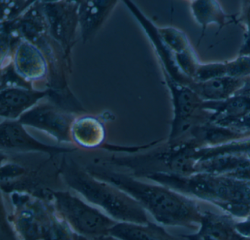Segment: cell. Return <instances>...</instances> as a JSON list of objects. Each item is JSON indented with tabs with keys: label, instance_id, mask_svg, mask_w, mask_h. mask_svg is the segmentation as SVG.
<instances>
[{
	"label": "cell",
	"instance_id": "17",
	"mask_svg": "<svg viewBox=\"0 0 250 240\" xmlns=\"http://www.w3.org/2000/svg\"><path fill=\"white\" fill-rule=\"evenodd\" d=\"M190 10L196 22L206 30L210 24L219 29L230 22H235V17L225 14L217 1H190Z\"/></svg>",
	"mask_w": 250,
	"mask_h": 240
},
{
	"label": "cell",
	"instance_id": "10",
	"mask_svg": "<svg viewBox=\"0 0 250 240\" xmlns=\"http://www.w3.org/2000/svg\"><path fill=\"white\" fill-rule=\"evenodd\" d=\"M13 65L17 74L33 86L46 80L49 75V64L43 52L24 39H21L14 49Z\"/></svg>",
	"mask_w": 250,
	"mask_h": 240
},
{
	"label": "cell",
	"instance_id": "2",
	"mask_svg": "<svg viewBox=\"0 0 250 240\" xmlns=\"http://www.w3.org/2000/svg\"><path fill=\"white\" fill-rule=\"evenodd\" d=\"M143 179L211 203L238 220L250 218V182L206 173L189 175L154 174Z\"/></svg>",
	"mask_w": 250,
	"mask_h": 240
},
{
	"label": "cell",
	"instance_id": "23",
	"mask_svg": "<svg viewBox=\"0 0 250 240\" xmlns=\"http://www.w3.org/2000/svg\"><path fill=\"white\" fill-rule=\"evenodd\" d=\"M1 240H19L18 237L8 219L6 209L2 202L1 209Z\"/></svg>",
	"mask_w": 250,
	"mask_h": 240
},
{
	"label": "cell",
	"instance_id": "22",
	"mask_svg": "<svg viewBox=\"0 0 250 240\" xmlns=\"http://www.w3.org/2000/svg\"><path fill=\"white\" fill-rule=\"evenodd\" d=\"M215 124L230 129L244 135L250 136V112L241 118Z\"/></svg>",
	"mask_w": 250,
	"mask_h": 240
},
{
	"label": "cell",
	"instance_id": "26",
	"mask_svg": "<svg viewBox=\"0 0 250 240\" xmlns=\"http://www.w3.org/2000/svg\"><path fill=\"white\" fill-rule=\"evenodd\" d=\"M231 240H250V237H244V236L240 235L238 232L234 234Z\"/></svg>",
	"mask_w": 250,
	"mask_h": 240
},
{
	"label": "cell",
	"instance_id": "6",
	"mask_svg": "<svg viewBox=\"0 0 250 240\" xmlns=\"http://www.w3.org/2000/svg\"><path fill=\"white\" fill-rule=\"evenodd\" d=\"M173 105V118L167 143L182 142L196 126L210 121L211 114L202 109L203 101L188 86L166 77Z\"/></svg>",
	"mask_w": 250,
	"mask_h": 240
},
{
	"label": "cell",
	"instance_id": "11",
	"mask_svg": "<svg viewBox=\"0 0 250 240\" xmlns=\"http://www.w3.org/2000/svg\"><path fill=\"white\" fill-rule=\"evenodd\" d=\"M51 90L33 87H8L1 88L0 115L3 120H19L43 99L49 97Z\"/></svg>",
	"mask_w": 250,
	"mask_h": 240
},
{
	"label": "cell",
	"instance_id": "4",
	"mask_svg": "<svg viewBox=\"0 0 250 240\" xmlns=\"http://www.w3.org/2000/svg\"><path fill=\"white\" fill-rule=\"evenodd\" d=\"M59 175L72 191L119 222L147 223V212L128 193L87 172L72 159L64 155Z\"/></svg>",
	"mask_w": 250,
	"mask_h": 240
},
{
	"label": "cell",
	"instance_id": "5",
	"mask_svg": "<svg viewBox=\"0 0 250 240\" xmlns=\"http://www.w3.org/2000/svg\"><path fill=\"white\" fill-rule=\"evenodd\" d=\"M49 193L60 216L79 237L96 240L110 235L118 222L72 190L49 189Z\"/></svg>",
	"mask_w": 250,
	"mask_h": 240
},
{
	"label": "cell",
	"instance_id": "18",
	"mask_svg": "<svg viewBox=\"0 0 250 240\" xmlns=\"http://www.w3.org/2000/svg\"><path fill=\"white\" fill-rule=\"evenodd\" d=\"M157 29L161 39L174 53H181L192 48L185 33L178 29L173 27Z\"/></svg>",
	"mask_w": 250,
	"mask_h": 240
},
{
	"label": "cell",
	"instance_id": "16",
	"mask_svg": "<svg viewBox=\"0 0 250 240\" xmlns=\"http://www.w3.org/2000/svg\"><path fill=\"white\" fill-rule=\"evenodd\" d=\"M202 109L211 114L209 122L219 124L244 116L250 112V96L234 95L221 102H203Z\"/></svg>",
	"mask_w": 250,
	"mask_h": 240
},
{
	"label": "cell",
	"instance_id": "3",
	"mask_svg": "<svg viewBox=\"0 0 250 240\" xmlns=\"http://www.w3.org/2000/svg\"><path fill=\"white\" fill-rule=\"evenodd\" d=\"M2 197L19 240H87L74 234L60 216L49 191L46 196L15 191Z\"/></svg>",
	"mask_w": 250,
	"mask_h": 240
},
{
	"label": "cell",
	"instance_id": "12",
	"mask_svg": "<svg viewBox=\"0 0 250 240\" xmlns=\"http://www.w3.org/2000/svg\"><path fill=\"white\" fill-rule=\"evenodd\" d=\"M106 137L104 124L94 115H78L71 126V141L77 147L88 150L103 149Z\"/></svg>",
	"mask_w": 250,
	"mask_h": 240
},
{
	"label": "cell",
	"instance_id": "27",
	"mask_svg": "<svg viewBox=\"0 0 250 240\" xmlns=\"http://www.w3.org/2000/svg\"><path fill=\"white\" fill-rule=\"evenodd\" d=\"M96 240H121L119 239L115 238V237H112V236L109 235L106 236V237H102V238L97 239Z\"/></svg>",
	"mask_w": 250,
	"mask_h": 240
},
{
	"label": "cell",
	"instance_id": "19",
	"mask_svg": "<svg viewBox=\"0 0 250 240\" xmlns=\"http://www.w3.org/2000/svg\"><path fill=\"white\" fill-rule=\"evenodd\" d=\"M226 76V62L200 64L193 77V81L203 83Z\"/></svg>",
	"mask_w": 250,
	"mask_h": 240
},
{
	"label": "cell",
	"instance_id": "15",
	"mask_svg": "<svg viewBox=\"0 0 250 240\" xmlns=\"http://www.w3.org/2000/svg\"><path fill=\"white\" fill-rule=\"evenodd\" d=\"M244 84V79L223 77L203 83L192 82L188 87L203 102H221L236 94Z\"/></svg>",
	"mask_w": 250,
	"mask_h": 240
},
{
	"label": "cell",
	"instance_id": "14",
	"mask_svg": "<svg viewBox=\"0 0 250 240\" xmlns=\"http://www.w3.org/2000/svg\"><path fill=\"white\" fill-rule=\"evenodd\" d=\"M110 235L121 240H184L172 235L162 225L149 221L147 223L118 222Z\"/></svg>",
	"mask_w": 250,
	"mask_h": 240
},
{
	"label": "cell",
	"instance_id": "21",
	"mask_svg": "<svg viewBox=\"0 0 250 240\" xmlns=\"http://www.w3.org/2000/svg\"><path fill=\"white\" fill-rule=\"evenodd\" d=\"M227 77L235 79L250 77V55H239L238 58L226 62Z\"/></svg>",
	"mask_w": 250,
	"mask_h": 240
},
{
	"label": "cell",
	"instance_id": "13",
	"mask_svg": "<svg viewBox=\"0 0 250 240\" xmlns=\"http://www.w3.org/2000/svg\"><path fill=\"white\" fill-rule=\"evenodd\" d=\"M116 1H79V27L82 39H91L116 6Z\"/></svg>",
	"mask_w": 250,
	"mask_h": 240
},
{
	"label": "cell",
	"instance_id": "25",
	"mask_svg": "<svg viewBox=\"0 0 250 240\" xmlns=\"http://www.w3.org/2000/svg\"><path fill=\"white\" fill-rule=\"evenodd\" d=\"M239 95H246L250 96V77L244 79V84L241 90L236 93Z\"/></svg>",
	"mask_w": 250,
	"mask_h": 240
},
{
	"label": "cell",
	"instance_id": "9",
	"mask_svg": "<svg viewBox=\"0 0 250 240\" xmlns=\"http://www.w3.org/2000/svg\"><path fill=\"white\" fill-rule=\"evenodd\" d=\"M1 152L8 153H43L50 158L66 154L77 149L45 144L35 138L18 120H3L0 124Z\"/></svg>",
	"mask_w": 250,
	"mask_h": 240
},
{
	"label": "cell",
	"instance_id": "8",
	"mask_svg": "<svg viewBox=\"0 0 250 240\" xmlns=\"http://www.w3.org/2000/svg\"><path fill=\"white\" fill-rule=\"evenodd\" d=\"M40 2L49 34L63 52L67 61L79 27V1Z\"/></svg>",
	"mask_w": 250,
	"mask_h": 240
},
{
	"label": "cell",
	"instance_id": "7",
	"mask_svg": "<svg viewBox=\"0 0 250 240\" xmlns=\"http://www.w3.org/2000/svg\"><path fill=\"white\" fill-rule=\"evenodd\" d=\"M78 115L64 109L50 101L41 102L18 120L24 127L40 130L58 143H72L71 128Z\"/></svg>",
	"mask_w": 250,
	"mask_h": 240
},
{
	"label": "cell",
	"instance_id": "20",
	"mask_svg": "<svg viewBox=\"0 0 250 240\" xmlns=\"http://www.w3.org/2000/svg\"><path fill=\"white\" fill-rule=\"evenodd\" d=\"M241 11L235 17V22L244 29V43L239 51V55H250V1H243Z\"/></svg>",
	"mask_w": 250,
	"mask_h": 240
},
{
	"label": "cell",
	"instance_id": "24",
	"mask_svg": "<svg viewBox=\"0 0 250 240\" xmlns=\"http://www.w3.org/2000/svg\"><path fill=\"white\" fill-rule=\"evenodd\" d=\"M235 231L244 237H250V218L244 219H236L235 222Z\"/></svg>",
	"mask_w": 250,
	"mask_h": 240
},
{
	"label": "cell",
	"instance_id": "1",
	"mask_svg": "<svg viewBox=\"0 0 250 240\" xmlns=\"http://www.w3.org/2000/svg\"><path fill=\"white\" fill-rule=\"evenodd\" d=\"M85 168L96 178L128 193L160 225L193 228L201 223L204 212L192 197L166 186L142 181L129 174L99 164L94 163Z\"/></svg>",
	"mask_w": 250,
	"mask_h": 240
}]
</instances>
